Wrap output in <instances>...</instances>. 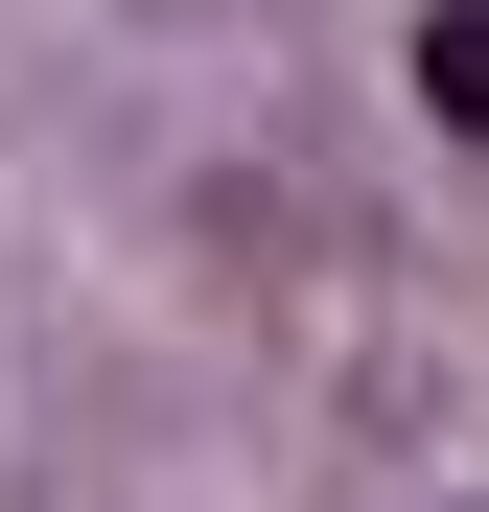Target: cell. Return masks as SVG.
<instances>
[{"label": "cell", "mask_w": 489, "mask_h": 512, "mask_svg": "<svg viewBox=\"0 0 489 512\" xmlns=\"http://www.w3.org/2000/svg\"><path fill=\"white\" fill-rule=\"evenodd\" d=\"M420 117L489 163V0H420Z\"/></svg>", "instance_id": "6da1fadb"}]
</instances>
